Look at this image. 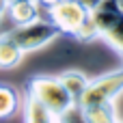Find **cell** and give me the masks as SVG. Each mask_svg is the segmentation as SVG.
<instances>
[{"instance_id": "1", "label": "cell", "mask_w": 123, "mask_h": 123, "mask_svg": "<svg viewBox=\"0 0 123 123\" xmlns=\"http://www.w3.org/2000/svg\"><path fill=\"white\" fill-rule=\"evenodd\" d=\"M50 19L61 28L63 35H69L78 41H93L97 39V30L91 17V11L78 4L76 0H63L56 6L48 9Z\"/></svg>"}, {"instance_id": "2", "label": "cell", "mask_w": 123, "mask_h": 123, "mask_svg": "<svg viewBox=\"0 0 123 123\" xmlns=\"http://www.w3.org/2000/svg\"><path fill=\"white\" fill-rule=\"evenodd\" d=\"M24 91H26V95L35 97L41 106H45L56 117H61L65 110H69L76 104L58 76H35V78H28L26 84H24Z\"/></svg>"}, {"instance_id": "3", "label": "cell", "mask_w": 123, "mask_h": 123, "mask_svg": "<svg viewBox=\"0 0 123 123\" xmlns=\"http://www.w3.org/2000/svg\"><path fill=\"white\" fill-rule=\"evenodd\" d=\"M97 39H104L110 48L123 54V4L119 0H102L91 11Z\"/></svg>"}, {"instance_id": "4", "label": "cell", "mask_w": 123, "mask_h": 123, "mask_svg": "<svg viewBox=\"0 0 123 123\" xmlns=\"http://www.w3.org/2000/svg\"><path fill=\"white\" fill-rule=\"evenodd\" d=\"M6 35L11 41H15L19 45V50L26 54V52H35V50H41L45 48L48 43H52L56 37H61V28L50 19H35L30 24H24V26H13L11 30L2 32Z\"/></svg>"}, {"instance_id": "5", "label": "cell", "mask_w": 123, "mask_h": 123, "mask_svg": "<svg viewBox=\"0 0 123 123\" xmlns=\"http://www.w3.org/2000/svg\"><path fill=\"white\" fill-rule=\"evenodd\" d=\"M123 95V67L108 71L95 80H89L84 93L80 95L78 104L80 108H93V106H110Z\"/></svg>"}, {"instance_id": "6", "label": "cell", "mask_w": 123, "mask_h": 123, "mask_svg": "<svg viewBox=\"0 0 123 123\" xmlns=\"http://www.w3.org/2000/svg\"><path fill=\"white\" fill-rule=\"evenodd\" d=\"M6 15L13 26H24L30 24L39 17V2L37 0H15L9 4Z\"/></svg>"}, {"instance_id": "7", "label": "cell", "mask_w": 123, "mask_h": 123, "mask_svg": "<svg viewBox=\"0 0 123 123\" xmlns=\"http://www.w3.org/2000/svg\"><path fill=\"white\" fill-rule=\"evenodd\" d=\"M24 123H58V117L52 115L45 106H41L35 97H24Z\"/></svg>"}, {"instance_id": "8", "label": "cell", "mask_w": 123, "mask_h": 123, "mask_svg": "<svg viewBox=\"0 0 123 123\" xmlns=\"http://www.w3.org/2000/svg\"><path fill=\"white\" fill-rule=\"evenodd\" d=\"M24 52L15 41H11L6 35H0V69H13L19 65Z\"/></svg>"}, {"instance_id": "9", "label": "cell", "mask_w": 123, "mask_h": 123, "mask_svg": "<svg viewBox=\"0 0 123 123\" xmlns=\"http://www.w3.org/2000/svg\"><path fill=\"white\" fill-rule=\"evenodd\" d=\"M58 78H61V82L65 84V89L69 91V95L74 97V102L78 104L80 95L84 93V89H86V84H89V78H86L84 74L76 71V69H69V71H63V74H58Z\"/></svg>"}, {"instance_id": "10", "label": "cell", "mask_w": 123, "mask_h": 123, "mask_svg": "<svg viewBox=\"0 0 123 123\" xmlns=\"http://www.w3.org/2000/svg\"><path fill=\"white\" fill-rule=\"evenodd\" d=\"M19 108V93L11 84H0V119H9Z\"/></svg>"}, {"instance_id": "11", "label": "cell", "mask_w": 123, "mask_h": 123, "mask_svg": "<svg viewBox=\"0 0 123 123\" xmlns=\"http://www.w3.org/2000/svg\"><path fill=\"white\" fill-rule=\"evenodd\" d=\"M58 121H61V123H89V121H86V117H84V112H82L76 104H74L69 110H65V112L58 117Z\"/></svg>"}, {"instance_id": "12", "label": "cell", "mask_w": 123, "mask_h": 123, "mask_svg": "<svg viewBox=\"0 0 123 123\" xmlns=\"http://www.w3.org/2000/svg\"><path fill=\"white\" fill-rule=\"evenodd\" d=\"M76 2H78V4H82L84 9H89V11H93V9H95L102 0H76Z\"/></svg>"}, {"instance_id": "13", "label": "cell", "mask_w": 123, "mask_h": 123, "mask_svg": "<svg viewBox=\"0 0 123 123\" xmlns=\"http://www.w3.org/2000/svg\"><path fill=\"white\" fill-rule=\"evenodd\" d=\"M39 2V6H45V9H52V6H56L58 2H63V0H37Z\"/></svg>"}, {"instance_id": "14", "label": "cell", "mask_w": 123, "mask_h": 123, "mask_svg": "<svg viewBox=\"0 0 123 123\" xmlns=\"http://www.w3.org/2000/svg\"><path fill=\"white\" fill-rule=\"evenodd\" d=\"M9 4H11V0H0V19H2V15H6Z\"/></svg>"}, {"instance_id": "15", "label": "cell", "mask_w": 123, "mask_h": 123, "mask_svg": "<svg viewBox=\"0 0 123 123\" xmlns=\"http://www.w3.org/2000/svg\"><path fill=\"white\" fill-rule=\"evenodd\" d=\"M115 123H123V121H115Z\"/></svg>"}, {"instance_id": "16", "label": "cell", "mask_w": 123, "mask_h": 123, "mask_svg": "<svg viewBox=\"0 0 123 123\" xmlns=\"http://www.w3.org/2000/svg\"><path fill=\"white\" fill-rule=\"evenodd\" d=\"M119 2H121V4H123V0H119Z\"/></svg>"}, {"instance_id": "17", "label": "cell", "mask_w": 123, "mask_h": 123, "mask_svg": "<svg viewBox=\"0 0 123 123\" xmlns=\"http://www.w3.org/2000/svg\"><path fill=\"white\" fill-rule=\"evenodd\" d=\"M11 2H15V0H11Z\"/></svg>"}, {"instance_id": "18", "label": "cell", "mask_w": 123, "mask_h": 123, "mask_svg": "<svg viewBox=\"0 0 123 123\" xmlns=\"http://www.w3.org/2000/svg\"><path fill=\"white\" fill-rule=\"evenodd\" d=\"M58 123H61V121H58Z\"/></svg>"}]
</instances>
